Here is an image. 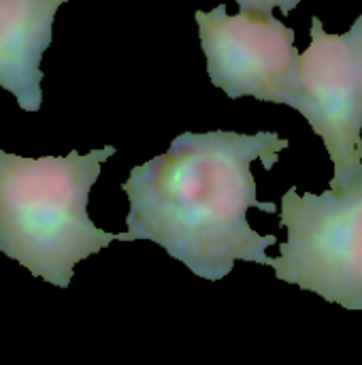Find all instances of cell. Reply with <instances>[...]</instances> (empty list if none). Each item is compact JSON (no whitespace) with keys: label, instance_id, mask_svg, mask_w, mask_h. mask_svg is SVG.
Instances as JSON below:
<instances>
[{"label":"cell","instance_id":"1","mask_svg":"<svg viewBox=\"0 0 362 365\" xmlns=\"http://www.w3.org/2000/svg\"><path fill=\"white\" fill-rule=\"evenodd\" d=\"M288 145L273 130L181 133L122 184L130 212L119 242L149 240L211 282L226 278L239 259L269 265L267 248L277 237L258 235L247 210L273 214L275 205L258 199L252 163L260 158L269 171Z\"/></svg>","mask_w":362,"mask_h":365},{"label":"cell","instance_id":"2","mask_svg":"<svg viewBox=\"0 0 362 365\" xmlns=\"http://www.w3.org/2000/svg\"><path fill=\"white\" fill-rule=\"evenodd\" d=\"M113 154V145L43 158L0 150V252L68 289L79 261L119 242V233L98 229L87 216L90 190Z\"/></svg>","mask_w":362,"mask_h":365},{"label":"cell","instance_id":"3","mask_svg":"<svg viewBox=\"0 0 362 365\" xmlns=\"http://www.w3.org/2000/svg\"><path fill=\"white\" fill-rule=\"evenodd\" d=\"M280 225L288 240L271 259L277 280L346 310H362V184L346 192H284Z\"/></svg>","mask_w":362,"mask_h":365},{"label":"cell","instance_id":"4","mask_svg":"<svg viewBox=\"0 0 362 365\" xmlns=\"http://www.w3.org/2000/svg\"><path fill=\"white\" fill-rule=\"evenodd\" d=\"M288 2L241 0L239 13L226 4L196 11L207 73L228 98L252 96L262 103L299 109V62L294 30L275 17Z\"/></svg>","mask_w":362,"mask_h":365},{"label":"cell","instance_id":"5","mask_svg":"<svg viewBox=\"0 0 362 365\" xmlns=\"http://www.w3.org/2000/svg\"><path fill=\"white\" fill-rule=\"evenodd\" d=\"M312 43L299 62V113L322 139L335 173L333 192L362 184V115L352 51L346 34H329L312 17Z\"/></svg>","mask_w":362,"mask_h":365},{"label":"cell","instance_id":"6","mask_svg":"<svg viewBox=\"0 0 362 365\" xmlns=\"http://www.w3.org/2000/svg\"><path fill=\"white\" fill-rule=\"evenodd\" d=\"M66 0H0V88L23 111L43 103L41 60L51 45L55 11Z\"/></svg>","mask_w":362,"mask_h":365},{"label":"cell","instance_id":"7","mask_svg":"<svg viewBox=\"0 0 362 365\" xmlns=\"http://www.w3.org/2000/svg\"><path fill=\"white\" fill-rule=\"evenodd\" d=\"M352 60H354V71H356V83H358V98H361V115H362V13L352 24V28L346 32Z\"/></svg>","mask_w":362,"mask_h":365}]
</instances>
